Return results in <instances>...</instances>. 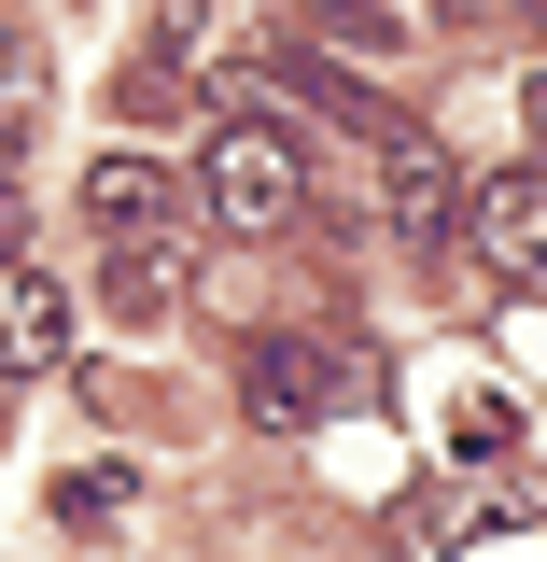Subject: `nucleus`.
<instances>
[{"label": "nucleus", "mask_w": 547, "mask_h": 562, "mask_svg": "<svg viewBox=\"0 0 547 562\" xmlns=\"http://www.w3.org/2000/svg\"><path fill=\"white\" fill-rule=\"evenodd\" d=\"M365 169H379V225H394L408 254H449V239H464V169H449L435 127L379 113V127H365Z\"/></svg>", "instance_id": "1"}, {"label": "nucleus", "mask_w": 547, "mask_h": 562, "mask_svg": "<svg viewBox=\"0 0 547 562\" xmlns=\"http://www.w3.org/2000/svg\"><path fill=\"white\" fill-rule=\"evenodd\" d=\"M197 211H210V225H239V239L295 225V140H281V127H210V155H197Z\"/></svg>", "instance_id": "2"}, {"label": "nucleus", "mask_w": 547, "mask_h": 562, "mask_svg": "<svg viewBox=\"0 0 547 562\" xmlns=\"http://www.w3.org/2000/svg\"><path fill=\"white\" fill-rule=\"evenodd\" d=\"M351 380H365V366H338L323 338H253V351H239V408L267 422V436H295V422H323V408L351 394Z\"/></svg>", "instance_id": "3"}, {"label": "nucleus", "mask_w": 547, "mask_h": 562, "mask_svg": "<svg viewBox=\"0 0 547 562\" xmlns=\"http://www.w3.org/2000/svg\"><path fill=\"white\" fill-rule=\"evenodd\" d=\"M464 239L491 254V281H547V169H491V183H464Z\"/></svg>", "instance_id": "4"}, {"label": "nucleus", "mask_w": 547, "mask_h": 562, "mask_svg": "<svg viewBox=\"0 0 547 562\" xmlns=\"http://www.w3.org/2000/svg\"><path fill=\"white\" fill-rule=\"evenodd\" d=\"M84 211H99V239H183V169H155V155H99L84 169Z\"/></svg>", "instance_id": "5"}, {"label": "nucleus", "mask_w": 547, "mask_h": 562, "mask_svg": "<svg viewBox=\"0 0 547 562\" xmlns=\"http://www.w3.org/2000/svg\"><path fill=\"white\" fill-rule=\"evenodd\" d=\"M70 351V295L43 268H0V380H43Z\"/></svg>", "instance_id": "6"}, {"label": "nucleus", "mask_w": 547, "mask_h": 562, "mask_svg": "<svg viewBox=\"0 0 547 562\" xmlns=\"http://www.w3.org/2000/svg\"><path fill=\"white\" fill-rule=\"evenodd\" d=\"M309 43H323V57H408L421 14L408 0H309Z\"/></svg>", "instance_id": "7"}, {"label": "nucleus", "mask_w": 547, "mask_h": 562, "mask_svg": "<svg viewBox=\"0 0 547 562\" xmlns=\"http://www.w3.org/2000/svg\"><path fill=\"white\" fill-rule=\"evenodd\" d=\"M99 295H113L127 324H155V310L183 295V239H113V268H99Z\"/></svg>", "instance_id": "8"}, {"label": "nucleus", "mask_w": 547, "mask_h": 562, "mask_svg": "<svg viewBox=\"0 0 547 562\" xmlns=\"http://www.w3.org/2000/svg\"><path fill=\"white\" fill-rule=\"evenodd\" d=\"M449 450H464V464H505V450H520V408H505V394H464V408H449Z\"/></svg>", "instance_id": "9"}, {"label": "nucleus", "mask_w": 547, "mask_h": 562, "mask_svg": "<svg viewBox=\"0 0 547 562\" xmlns=\"http://www.w3.org/2000/svg\"><path fill=\"white\" fill-rule=\"evenodd\" d=\"M29 99H43V29L0 14V113H29Z\"/></svg>", "instance_id": "10"}, {"label": "nucleus", "mask_w": 547, "mask_h": 562, "mask_svg": "<svg viewBox=\"0 0 547 562\" xmlns=\"http://www.w3.org/2000/svg\"><path fill=\"white\" fill-rule=\"evenodd\" d=\"M57 506H70V535H113V520H127V464H84Z\"/></svg>", "instance_id": "11"}, {"label": "nucleus", "mask_w": 547, "mask_h": 562, "mask_svg": "<svg viewBox=\"0 0 547 562\" xmlns=\"http://www.w3.org/2000/svg\"><path fill=\"white\" fill-rule=\"evenodd\" d=\"M169 99H183V70H169V57H127V70H113V113H127V127H155Z\"/></svg>", "instance_id": "12"}, {"label": "nucleus", "mask_w": 547, "mask_h": 562, "mask_svg": "<svg viewBox=\"0 0 547 562\" xmlns=\"http://www.w3.org/2000/svg\"><path fill=\"white\" fill-rule=\"evenodd\" d=\"M421 14H491V0H421Z\"/></svg>", "instance_id": "13"}]
</instances>
